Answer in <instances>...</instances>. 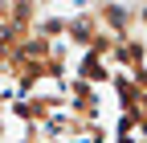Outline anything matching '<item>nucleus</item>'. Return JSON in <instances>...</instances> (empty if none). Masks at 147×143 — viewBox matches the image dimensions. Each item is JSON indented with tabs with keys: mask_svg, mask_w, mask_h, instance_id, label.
<instances>
[{
	"mask_svg": "<svg viewBox=\"0 0 147 143\" xmlns=\"http://www.w3.org/2000/svg\"><path fill=\"white\" fill-rule=\"evenodd\" d=\"M106 16H110V25H119V29L127 25V8L123 4H106Z\"/></svg>",
	"mask_w": 147,
	"mask_h": 143,
	"instance_id": "f257e3e1",
	"label": "nucleus"
},
{
	"mask_svg": "<svg viewBox=\"0 0 147 143\" xmlns=\"http://www.w3.org/2000/svg\"><path fill=\"white\" fill-rule=\"evenodd\" d=\"M74 4H94V0H74Z\"/></svg>",
	"mask_w": 147,
	"mask_h": 143,
	"instance_id": "f03ea898",
	"label": "nucleus"
}]
</instances>
